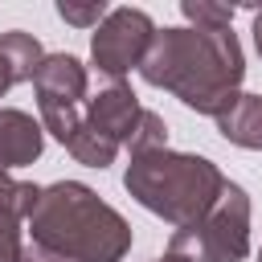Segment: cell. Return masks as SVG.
Segmentation results:
<instances>
[{
  "mask_svg": "<svg viewBox=\"0 0 262 262\" xmlns=\"http://www.w3.org/2000/svg\"><path fill=\"white\" fill-rule=\"evenodd\" d=\"M139 78L156 90H168L196 115H221L242 90L246 57L233 29H156Z\"/></svg>",
  "mask_w": 262,
  "mask_h": 262,
  "instance_id": "6da1fadb",
  "label": "cell"
},
{
  "mask_svg": "<svg viewBox=\"0 0 262 262\" xmlns=\"http://www.w3.org/2000/svg\"><path fill=\"white\" fill-rule=\"evenodd\" d=\"M25 229L33 246L66 262H123V254L131 250L127 217L78 180L45 184Z\"/></svg>",
  "mask_w": 262,
  "mask_h": 262,
  "instance_id": "7a4b0ae2",
  "label": "cell"
},
{
  "mask_svg": "<svg viewBox=\"0 0 262 262\" xmlns=\"http://www.w3.org/2000/svg\"><path fill=\"white\" fill-rule=\"evenodd\" d=\"M123 188L147 213H156L168 225L184 229V225H196L217 205V196L225 188V176L205 156L156 147V151L131 156V164L123 172Z\"/></svg>",
  "mask_w": 262,
  "mask_h": 262,
  "instance_id": "3957f363",
  "label": "cell"
},
{
  "mask_svg": "<svg viewBox=\"0 0 262 262\" xmlns=\"http://www.w3.org/2000/svg\"><path fill=\"white\" fill-rule=\"evenodd\" d=\"M172 254H184L188 262H242L250 254V196L242 184L225 180L217 205L196 221L172 233Z\"/></svg>",
  "mask_w": 262,
  "mask_h": 262,
  "instance_id": "277c9868",
  "label": "cell"
},
{
  "mask_svg": "<svg viewBox=\"0 0 262 262\" xmlns=\"http://www.w3.org/2000/svg\"><path fill=\"white\" fill-rule=\"evenodd\" d=\"M41 131H49L61 147L78 135L86 115V66L74 53H45V61L33 74Z\"/></svg>",
  "mask_w": 262,
  "mask_h": 262,
  "instance_id": "5b68a950",
  "label": "cell"
},
{
  "mask_svg": "<svg viewBox=\"0 0 262 262\" xmlns=\"http://www.w3.org/2000/svg\"><path fill=\"white\" fill-rule=\"evenodd\" d=\"M151 37H156V25L143 8H111L102 16V25L94 29L90 57H94L98 74H106L111 82H123L131 70H139Z\"/></svg>",
  "mask_w": 262,
  "mask_h": 262,
  "instance_id": "8992f818",
  "label": "cell"
},
{
  "mask_svg": "<svg viewBox=\"0 0 262 262\" xmlns=\"http://www.w3.org/2000/svg\"><path fill=\"white\" fill-rule=\"evenodd\" d=\"M143 111L147 106H139V98L131 94V86L115 82V86L98 90V98L86 102V127L98 131V135H106L119 147H131V139H135L139 123H143Z\"/></svg>",
  "mask_w": 262,
  "mask_h": 262,
  "instance_id": "52a82bcc",
  "label": "cell"
},
{
  "mask_svg": "<svg viewBox=\"0 0 262 262\" xmlns=\"http://www.w3.org/2000/svg\"><path fill=\"white\" fill-rule=\"evenodd\" d=\"M41 196V184L33 180H12L8 172H0V262H20V250H25V221L33 213Z\"/></svg>",
  "mask_w": 262,
  "mask_h": 262,
  "instance_id": "ba28073f",
  "label": "cell"
},
{
  "mask_svg": "<svg viewBox=\"0 0 262 262\" xmlns=\"http://www.w3.org/2000/svg\"><path fill=\"white\" fill-rule=\"evenodd\" d=\"M41 147H45L41 123H37L33 115H25V111L4 106V111H0V172L33 164V160L41 156Z\"/></svg>",
  "mask_w": 262,
  "mask_h": 262,
  "instance_id": "9c48e42d",
  "label": "cell"
},
{
  "mask_svg": "<svg viewBox=\"0 0 262 262\" xmlns=\"http://www.w3.org/2000/svg\"><path fill=\"white\" fill-rule=\"evenodd\" d=\"M41 61H45V49H41V41L33 33H25V29L0 33V98L16 82H33Z\"/></svg>",
  "mask_w": 262,
  "mask_h": 262,
  "instance_id": "30bf717a",
  "label": "cell"
},
{
  "mask_svg": "<svg viewBox=\"0 0 262 262\" xmlns=\"http://www.w3.org/2000/svg\"><path fill=\"white\" fill-rule=\"evenodd\" d=\"M217 131L237 147L262 151V94H237L217 115Z\"/></svg>",
  "mask_w": 262,
  "mask_h": 262,
  "instance_id": "8fae6325",
  "label": "cell"
},
{
  "mask_svg": "<svg viewBox=\"0 0 262 262\" xmlns=\"http://www.w3.org/2000/svg\"><path fill=\"white\" fill-rule=\"evenodd\" d=\"M180 12H184V20H188V29H229L233 25V4H209V0H184L180 4Z\"/></svg>",
  "mask_w": 262,
  "mask_h": 262,
  "instance_id": "7c38bea8",
  "label": "cell"
},
{
  "mask_svg": "<svg viewBox=\"0 0 262 262\" xmlns=\"http://www.w3.org/2000/svg\"><path fill=\"white\" fill-rule=\"evenodd\" d=\"M57 16L74 29H98L102 16H106V4L102 0H90V4H74V0H57Z\"/></svg>",
  "mask_w": 262,
  "mask_h": 262,
  "instance_id": "4fadbf2b",
  "label": "cell"
},
{
  "mask_svg": "<svg viewBox=\"0 0 262 262\" xmlns=\"http://www.w3.org/2000/svg\"><path fill=\"white\" fill-rule=\"evenodd\" d=\"M20 262H66V258H57V254H49V250H41V246L25 242V250H20Z\"/></svg>",
  "mask_w": 262,
  "mask_h": 262,
  "instance_id": "5bb4252c",
  "label": "cell"
},
{
  "mask_svg": "<svg viewBox=\"0 0 262 262\" xmlns=\"http://www.w3.org/2000/svg\"><path fill=\"white\" fill-rule=\"evenodd\" d=\"M254 45H258V57H262V12L254 16Z\"/></svg>",
  "mask_w": 262,
  "mask_h": 262,
  "instance_id": "9a60e30c",
  "label": "cell"
},
{
  "mask_svg": "<svg viewBox=\"0 0 262 262\" xmlns=\"http://www.w3.org/2000/svg\"><path fill=\"white\" fill-rule=\"evenodd\" d=\"M151 262H188V258H184V254H172V250H168V254H160V258H151Z\"/></svg>",
  "mask_w": 262,
  "mask_h": 262,
  "instance_id": "2e32d148",
  "label": "cell"
},
{
  "mask_svg": "<svg viewBox=\"0 0 262 262\" xmlns=\"http://www.w3.org/2000/svg\"><path fill=\"white\" fill-rule=\"evenodd\" d=\"M258 262H262V250H258Z\"/></svg>",
  "mask_w": 262,
  "mask_h": 262,
  "instance_id": "e0dca14e",
  "label": "cell"
}]
</instances>
